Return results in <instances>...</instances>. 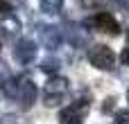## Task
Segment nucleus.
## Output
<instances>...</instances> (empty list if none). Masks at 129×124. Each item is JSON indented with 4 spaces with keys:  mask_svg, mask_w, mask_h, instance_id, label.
Returning <instances> with one entry per match:
<instances>
[{
    "mask_svg": "<svg viewBox=\"0 0 129 124\" xmlns=\"http://www.w3.org/2000/svg\"><path fill=\"white\" fill-rule=\"evenodd\" d=\"M88 61H91V66H95L100 70H111L116 66V52L107 45H95L88 50Z\"/></svg>",
    "mask_w": 129,
    "mask_h": 124,
    "instance_id": "nucleus-1",
    "label": "nucleus"
},
{
    "mask_svg": "<svg viewBox=\"0 0 129 124\" xmlns=\"http://www.w3.org/2000/svg\"><path fill=\"white\" fill-rule=\"evenodd\" d=\"M66 79L63 77H50L48 81H45V88H43V104H48V106H57L59 104V99L63 97V93H66Z\"/></svg>",
    "mask_w": 129,
    "mask_h": 124,
    "instance_id": "nucleus-2",
    "label": "nucleus"
},
{
    "mask_svg": "<svg viewBox=\"0 0 129 124\" xmlns=\"http://www.w3.org/2000/svg\"><path fill=\"white\" fill-rule=\"evenodd\" d=\"M86 113H88V102H75V104H70V106H66L63 111H61V115H59V122L61 124H82V120L86 117Z\"/></svg>",
    "mask_w": 129,
    "mask_h": 124,
    "instance_id": "nucleus-3",
    "label": "nucleus"
},
{
    "mask_svg": "<svg viewBox=\"0 0 129 124\" xmlns=\"http://www.w3.org/2000/svg\"><path fill=\"white\" fill-rule=\"evenodd\" d=\"M14 59H16L20 66L32 63V61L36 59V43H34V41H27V38L18 41L16 47H14Z\"/></svg>",
    "mask_w": 129,
    "mask_h": 124,
    "instance_id": "nucleus-4",
    "label": "nucleus"
},
{
    "mask_svg": "<svg viewBox=\"0 0 129 124\" xmlns=\"http://www.w3.org/2000/svg\"><path fill=\"white\" fill-rule=\"evenodd\" d=\"M36 86H34V81L32 79H27V77H20L18 79V99L23 102V106L25 108H29L34 102H36Z\"/></svg>",
    "mask_w": 129,
    "mask_h": 124,
    "instance_id": "nucleus-5",
    "label": "nucleus"
},
{
    "mask_svg": "<svg viewBox=\"0 0 129 124\" xmlns=\"http://www.w3.org/2000/svg\"><path fill=\"white\" fill-rule=\"evenodd\" d=\"M91 25H95L98 29H102V32H107V34H118V32H120L118 20H116L109 11H100V14L91 20Z\"/></svg>",
    "mask_w": 129,
    "mask_h": 124,
    "instance_id": "nucleus-6",
    "label": "nucleus"
},
{
    "mask_svg": "<svg viewBox=\"0 0 129 124\" xmlns=\"http://www.w3.org/2000/svg\"><path fill=\"white\" fill-rule=\"evenodd\" d=\"M39 41H41L48 50H54V47L59 45V41H61V32H59L57 27H52V25L41 27V29H39Z\"/></svg>",
    "mask_w": 129,
    "mask_h": 124,
    "instance_id": "nucleus-7",
    "label": "nucleus"
},
{
    "mask_svg": "<svg viewBox=\"0 0 129 124\" xmlns=\"http://www.w3.org/2000/svg\"><path fill=\"white\" fill-rule=\"evenodd\" d=\"M41 7H43V11L45 14H59L61 11V7H63V0H41Z\"/></svg>",
    "mask_w": 129,
    "mask_h": 124,
    "instance_id": "nucleus-8",
    "label": "nucleus"
},
{
    "mask_svg": "<svg viewBox=\"0 0 129 124\" xmlns=\"http://www.w3.org/2000/svg\"><path fill=\"white\" fill-rule=\"evenodd\" d=\"M57 68H59V59H54V56H48L41 63V70L43 72H57Z\"/></svg>",
    "mask_w": 129,
    "mask_h": 124,
    "instance_id": "nucleus-9",
    "label": "nucleus"
},
{
    "mask_svg": "<svg viewBox=\"0 0 129 124\" xmlns=\"http://www.w3.org/2000/svg\"><path fill=\"white\" fill-rule=\"evenodd\" d=\"M9 79H11V70H9V66H7L5 61H0V86L7 84Z\"/></svg>",
    "mask_w": 129,
    "mask_h": 124,
    "instance_id": "nucleus-10",
    "label": "nucleus"
},
{
    "mask_svg": "<svg viewBox=\"0 0 129 124\" xmlns=\"http://www.w3.org/2000/svg\"><path fill=\"white\" fill-rule=\"evenodd\" d=\"M116 124H129V108L116 113Z\"/></svg>",
    "mask_w": 129,
    "mask_h": 124,
    "instance_id": "nucleus-11",
    "label": "nucleus"
},
{
    "mask_svg": "<svg viewBox=\"0 0 129 124\" xmlns=\"http://www.w3.org/2000/svg\"><path fill=\"white\" fill-rule=\"evenodd\" d=\"M0 124H18V120H16L14 115H2V117H0Z\"/></svg>",
    "mask_w": 129,
    "mask_h": 124,
    "instance_id": "nucleus-12",
    "label": "nucleus"
},
{
    "mask_svg": "<svg viewBox=\"0 0 129 124\" xmlns=\"http://www.w3.org/2000/svg\"><path fill=\"white\" fill-rule=\"evenodd\" d=\"M104 2H107V0H84V5H86V7H98V9H100Z\"/></svg>",
    "mask_w": 129,
    "mask_h": 124,
    "instance_id": "nucleus-13",
    "label": "nucleus"
},
{
    "mask_svg": "<svg viewBox=\"0 0 129 124\" xmlns=\"http://www.w3.org/2000/svg\"><path fill=\"white\" fill-rule=\"evenodd\" d=\"M120 61H122V66H129V47H125L120 52Z\"/></svg>",
    "mask_w": 129,
    "mask_h": 124,
    "instance_id": "nucleus-14",
    "label": "nucleus"
},
{
    "mask_svg": "<svg viewBox=\"0 0 129 124\" xmlns=\"http://www.w3.org/2000/svg\"><path fill=\"white\" fill-rule=\"evenodd\" d=\"M0 14H9V5L5 0H0Z\"/></svg>",
    "mask_w": 129,
    "mask_h": 124,
    "instance_id": "nucleus-15",
    "label": "nucleus"
},
{
    "mask_svg": "<svg viewBox=\"0 0 129 124\" xmlns=\"http://www.w3.org/2000/svg\"><path fill=\"white\" fill-rule=\"evenodd\" d=\"M120 7H125V9H129V0H116Z\"/></svg>",
    "mask_w": 129,
    "mask_h": 124,
    "instance_id": "nucleus-16",
    "label": "nucleus"
},
{
    "mask_svg": "<svg viewBox=\"0 0 129 124\" xmlns=\"http://www.w3.org/2000/svg\"><path fill=\"white\" fill-rule=\"evenodd\" d=\"M127 99H129V90H127Z\"/></svg>",
    "mask_w": 129,
    "mask_h": 124,
    "instance_id": "nucleus-17",
    "label": "nucleus"
}]
</instances>
